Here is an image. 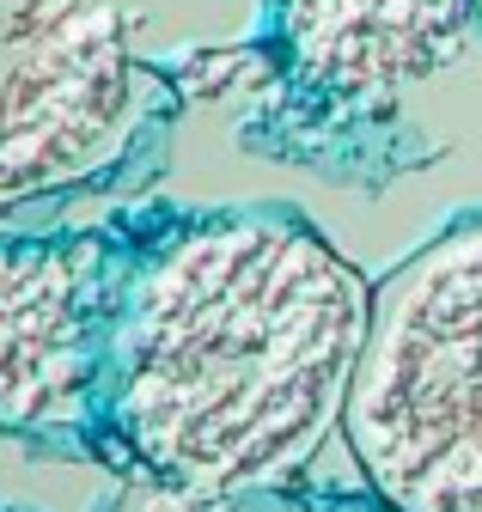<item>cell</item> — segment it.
Returning a JSON list of instances; mask_svg holds the SVG:
<instances>
[{
    "label": "cell",
    "instance_id": "4",
    "mask_svg": "<svg viewBox=\"0 0 482 512\" xmlns=\"http://www.w3.org/2000/svg\"><path fill=\"white\" fill-rule=\"evenodd\" d=\"M141 68L129 19L92 7L0 74V208L98 177L135 135Z\"/></svg>",
    "mask_w": 482,
    "mask_h": 512
},
{
    "label": "cell",
    "instance_id": "7",
    "mask_svg": "<svg viewBox=\"0 0 482 512\" xmlns=\"http://www.w3.org/2000/svg\"><path fill=\"white\" fill-rule=\"evenodd\" d=\"M92 0H0V61L31 55L49 37H62Z\"/></svg>",
    "mask_w": 482,
    "mask_h": 512
},
{
    "label": "cell",
    "instance_id": "2",
    "mask_svg": "<svg viewBox=\"0 0 482 512\" xmlns=\"http://www.w3.org/2000/svg\"><path fill=\"white\" fill-rule=\"evenodd\" d=\"M342 445L391 512H482V214L373 287Z\"/></svg>",
    "mask_w": 482,
    "mask_h": 512
},
{
    "label": "cell",
    "instance_id": "6",
    "mask_svg": "<svg viewBox=\"0 0 482 512\" xmlns=\"http://www.w3.org/2000/svg\"><path fill=\"white\" fill-rule=\"evenodd\" d=\"M110 512H391L379 494L373 506H318L299 500L293 488H263V494H208V488H177V482H153V476H129V488L116 494Z\"/></svg>",
    "mask_w": 482,
    "mask_h": 512
},
{
    "label": "cell",
    "instance_id": "8",
    "mask_svg": "<svg viewBox=\"0 0 482 512\" xmlns=\"http://www.w3.org/2000/svg\"><path fill=\"white\" fill-rule=\"evenodd\" d=\"M476 25H482V0H476Z\"/></svg>",
    "mask_w": 482,
    "mask_h": 512
},
{
    "label": "cell",
    "instance_id": "1",
    "mask_svg": "<svg viewBox=\"0 0 482 512\" xmlns=\"http://www.w3.org/2000/svg\"><path fill=\"white\" fill-rule=\"evenodd\" d=\"M373 281L293 208H214L129 238L104 354V464L263 494L342 433Z\"/></svg>",
    "mask_w": 482,
    "mask_h": 512
},
{
    "label": "cell",
    "instance_id": "3",
    "mask_svg": "<svg viewBox=\"0 0 482 512\" xmlns=\"http://www.w3.org/2000/svg\"><path fill=\"white\" fill-rule=\"evenodd\" d=\"M129 238H0V433L104 458V354Z\"/></svg>",
    "mask_w": 482,
    "mask_h": 512
},
{
    "label": "cell",
    "instance_id": "5",
    "mask_svg": "<svg viewBox=\"0 0 482 512\" xmlns=\"http://www.w3.org/2000/svg\"><path fill=\"white\" fill-rule=\"evenodd\" d=\"M263 25L306 86L391 104L464 55L476 0H263Z\"/></svg>",
    "mask_w": 482,
    "mask_h": 512
}]
</instances>
